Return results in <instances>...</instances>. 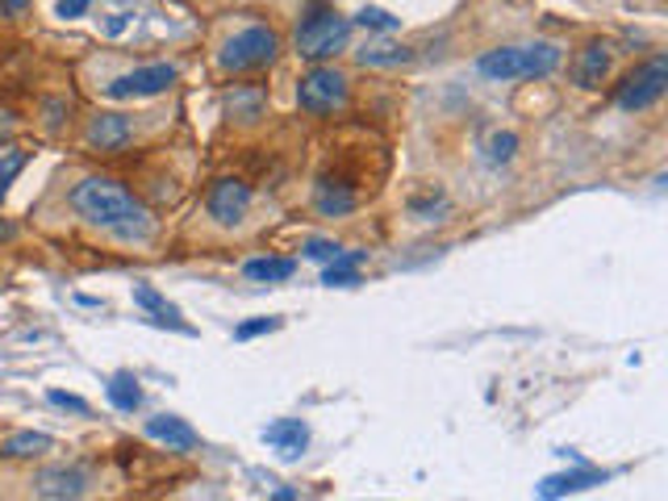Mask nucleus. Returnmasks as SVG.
I'll list each match as a JSON object with an SVG mask.
<instances>
[{"mask_svg": "<svg viewBox=\"0 0 668 501\" xmlns=\"http://www.w3.org/2000/svg\"><path fill=\"white\" fill-rule=\"evenodd\" d=\"M71 209L88 226L104 230L122 243H151L155 238V213L138 197H130L118 180H104V176L80 180L71 188Z\"/></svg>", "mask_w": 668, "mask_h": 501, "instance_id": "obj_1", "label": "nucleus"}, {"mask_svg": "<svg viewBox=\"0 0 668 501\" xmlns=\"http://www.w3.org/2000/svg\"><path fill=\"white\" fill-rule=\"evenodd\" d=\"M480 76L489 80H543L560 67V46L556 42H526V46H498L480 55Z\"/></svg>", "mask_w": 668, "mask_h": 501, "instance_id": "obj_2", "label": "nucleus"}, {"mask_svg": "<svg viewBox=\"0 0 668 501\" xmlns=\"http://www.w3.org/2000/svg\"><path fill=\"white\" fill-rule=\"evenodd\" d=\"M352 38V21L331 13V9H322V13H313L310 21H301V30H297V55L310 63H322V59H334L343 46Z\"/></svg>", "mask_w": 668, "mask_h": 501, "instance_id": "obj_3", "label": "nucleus"}, {"mask_svg": "<svg viewBox=\"0 0 668 501\" xmlns=\"http://www.w3.org/2000/svg\"><path fill=\"white\" fill-rule=\"evenodd\" d=\"M276 51H280L276 30H268V25H250V30L234 34V38L222 46L218 63H222L226 71H259V67H268V63L276 59Z\"/></svg>", "mask_w": 668, "mask_h": 501, "instance_id": "obj_4", "label": "nucleus"}, {"mask_svg": "<svg viewBox=\"0 0 668 501\" xmlns=\"http://www.w3.org/2000/svg\"><path fill=\"white\" fill-rule=\"evenodd\" d=\"M668 88V59L665 55H656V59H647L644 67H635L623 84H619V109L626 113H639V109H652V104L665 97Z\"/></svg>", "mask_w": 668, "mask_h": 501, "instance_id": "obj_5", "label": "nucleus"}, {"mask_svg": "<svg viewBox=\"0 0 668 501\" xmlns=\"http://www.w3.org/2000/svg\"><path fill=\"white\" fill-rule=\"evenodd\" d=\"M297 104L318 118L343 109L347 104V76L338 67H313L310 76H301V84H297Z\"/></svg>", "mask_w": 668, "mask_h": 501, "instance_id": "obj_6", "label": "nucleus"}, {"mask_svg": "<svg viewBox=\"0 0 668 501\" xmlns=\"http://www.w3.org/2000/svg\"><path fill=\"white\" fill-rule=\"evenodd\" d=\"M176 67L171 63H151V67H138V71H125L113 84H104V97L113 101H143V97H159L176 84Z\"/></svg>", "mask_w": 668, "mask_h": 501, "instance_id": "obj_7", "label": "nucleus"}, {"mask_svg": "<svg viewBox=\"0 0 668 501\" xmlns=\"http://www.w3.org/2000/svg\"><path fill=\"white\" fill-rule=\"evenodd\" d=\"M205 209L218 226H238L250 209V185L230 180V176L226 180H213V188H209L205 197Z\"/></svg>", "mask_w": 668, "mask_h": 501, "instance_id": "obj_8", "label": "nucleus"}, {"mask_svg": "<svg viewBox=\"0 0 668 501\" xmlns=\"http://www.w3.org/2000/svg\"><path fill=\"white\" fill-rule=\"evenodd\" d=\"M88 489V472L76 464H59V468H42L34 477V493L38 498H80Z\"/></svg>", "mask_w": 668, "mask_h": 501, "instance_id": "obj_9", "label": "nucleus"}, {"mask_svg": "<svg viewBox=\"0 0 668 501\" xmlns=\"http://www.w3.org/2000/svg\"><path fill=\"white\" fill-rule=\"evenodd\" d=\"M264 443L276 447L285 459H297L310 447V426H305L301 417H276V422L264 426Z\"/></svg>", "mask_w": 668, "mask_h": 501, "instance_id": "obj_10", "label": "nucleus"}, {"mask_svg": "<svg viewBox=\"0 0 668 501\" xmlns=\"http://www.w3.org/2000/svg\"><path fill=\"white\" fill-rule=\"evenodd\" d=\"M146 435L151 438H159V443H167L171 452H192L197 443H201V435L188 426L185 417H176V414H155V417H146Z\"/></svg>", "mask_w": 668, "mask_h": 501, "instance_id": "obj_11", "label": "nucleus"}, {"mask_svg": "<svg viewBox=\"0 0 668 501\" xmlns=\"http://www.w3.org/2000/svg\"><path fill=\"white\" fill-rule=\"evenodd\" d=\"M130 138H134V125L122 113H97L92 125H88V143L97 151H122Z\"/></svg>", "mask_w": 668, "mask_h": 501, "instance_id": "obj_12", "label": "nucleus"}, {"mask_svg": "<svg viewBox=\"0 0 668 501\" xmlns=\"http://www.w3.org/2000/svg\"><path fill=\"white\" fill-rule=\"evenodd\" d=\"M593 485H605V472L598 468H572V472H556V477H547L539 485V498H568V493H584V489H593Z\"/></svg>", "mask_w": 668, "mask_h": 501, "instance_id": "obj_13", "label": "nucleus"}, {"mask_svg": "<svg viewBox=\"0 0 668 501\" xmlns=\"http://www.w3.org/2000/svg\"><path fill=\"white\" fill-rule=\"evenodd\" d=\"M359 264H364V250H338L331 264L322 268V285L352 289V285H359Z\"/></svg>", "mask_w": 668, "mask_h": 501, "instance_id": "obj_14", "label": "nucleus"}, {"mask_svg": "<svg viewBox=\"0 0 668 501\" xmlns=\"http://www.w3.org/2000/svg\"><path fill=\"white\" fill-rule=\"evenodd\" d=\"M134 305L151 313L155 322H167V326H176V331L192 334V331L185 326V322H180V310H176V305H171L167 297H159V292L151 289V285H134Z\"/></svg>", "mask_w": 668, "mask_h": 501, "instance_id": "obj_15", "label": "nucleus"}, {"mask_svg": "<svg viewBox=\"0 0 668 501\" xmlns=\"http://www.w3.org/2000/svg\"><path fill=\"white\" fill-rule=\"evenodd\" d=\"M55 447V438L42 435V431H13V435L0 443V456L4 459H34L42 452H51Z\"/></svg>", "mask_w": 668, "mask_h": 501, "instance_id": "obj_16", "label": "nucleus"}, {"mask_svg": "<svg viewBox=\"0 0 668 501\" xmlns=\"http://www.w3.org/2000/svg\"><path fill=\"white\" fill-rule=\"evenodd\" d=\"M297 264L292 259H280V255H264V259H247L243 264V276L255 280V285H280V280H292Z\"/></svg>", "mask_w": 668, "mask_h": 501, "instance_id": "obj_17", "label": "nucleus"}, {"mask_svg": "<svg viewBox=\"0 0 668 501\" xmlns=\"http://www.w3.org/2000/svg\"><path fill=\"white\" fill-rule=\"evenodd\" d=\"M355 188L343 185V180H322V188H318V209L322 213H331V218H343V213H352L355 209Z\"/></svg>", "mask_w": 668, "mask_h": 501, "instance_id": "obj_18", "label": "nucleus"}, {"mask_svg": "<svg viewBox=\"0 0 668 501\" xmlns=\"http://www.w3.org/2000/svg\"><path fill=\"white\" fill-rule=\"evenodd\" d=\"M104 393H109V401H113V410H122V414H134V410L143 405V389H138V380H134L130 372L109 376Z\"/></svg>", "mask_w": 668, "mask_h": 501, "instance_id": "obj_19", "label": "nucleus"}, {"mask_svg": "<svg viewBox=\"0 0 668 501\" xmlns=\"http://www.w3.org/2000/svg\"><path fill=\"white\" fill-rule=\"evenodd\" d=\"M605 71H610V55H605V46L602 42H589L581 63H577V84H581V88H598V84L605 80Z\"/></svg>", "mask_w": 668, "mask_h": 501, "instance_id": "obj_20", "label": "nucleus"}, {"mask_svg": "<svg viewBox=\"0 0 668 501\" xmlns=\"http://www.w3.org/2000/svg\"><path fill=\"white\" fill-rule=\"evenodd\" d=\"M359 63L364 67H401V63H410V51L397 46V42H376V46L359 51Z\"/></svg>", "mask_w": 668, "mask_h": 501, "instance_id": "obj_21", "label": "nucleus"}, {"mask_svg": "<svg viewBox=\"0 0 668 501\" xmlns=\"http://www.w3.org/2000/svg\"><path fill=\"white\" fill-rule=\"evenodd\" d=\"M25 164H30V155L18 151V146H4V151H0V201L9 197V188H13V180L25 171Z\"/></svg>", "mask_w": 668, "mask_h": 501, "instance_id": "obj_22", "label": "nucleus"}, {"mask_svg": "<svg viewBox=\"0 0 668 501\" xmlns=\"http://www.w3.org/2000/svg\"><path fill=\"white\" fill-rule=\"evenodd\" d=\"M230 109H234L243 122H255V118L264 113V97H259V92H234V97H230Z\"/></svg>", "mask_w": 668, "mask_h": 501, "instance_id": "obj_23", "label": "nucleus"}, {"mask_svg": "<svg viewBox=\"0 0 668 501\" xmlns=\"http://www.w3.org/2000/svg\"><path fill=\"white\" fill-rule=\"evenodd\" d=\"M359 25H364V30H380V34H389V30H397V18L393 13H385V9H372V4H368V9H359Z\"/></svg>", "mask_w": 668, "mask_h": 501, "instance_id": "obj_24", "label": "nucleus"}, {"mask_svg": "<svg viewBox=\"0 0 668 501\" xmlns=\"http://www.w3.org/2000/svg\"><path fill=\"white\" fill-rule=\"evenodd\" d=\"M285 322L280 318H255V322H243L238 331H234V338L238 343H247V338H259V334H271V331H280Z\"/></svg>", "mask_w": 668, "mask_h": 501, "instance_id": "obj_25", "label": "nucleus"}, {"mask_svg": "<svg viewBox=\"0 0 668 501\" xmlns=\"http://www.w3.org/2000/svg\"><path fill=\"white\" fill-rule=\"evenodd\" d=\"M46 401H51V405H59V410H71V414H88V410H92L84 397L63 393V389H51V393H46Z\"/></svg>", "mask_w": 668, "mask_h": 501, "instance_id": "obj_26", "label": "nucleus"}, {"mask_svg": "<svg viewBox=\"0 0 668 501\" xmlns=\"http://www.w3.org/2000/svg\"><path fill=\"white\" fill-rule=\"evenodd\" d=\"M338 250H343V247H338L334 238H310V243H305V255H310V259H318V264H331Z\"/></svg>", "mask_w": 668, "mask_h": 501, "instance_id": "obj_27", "label": "nucleus"}, {"mask_svg": "<svg viewBox=\"0 0 668 501\" xmlns=\"http://www.w3.org/2000/svg\"><path fill=\"white\" fill-rule=\"evenodd\" d=\"M514 146H519V138H514V134H493V143H489V155H493V159H510V155H514Z\"/></svg>", "mask_w": 668, "mask_h": 501, "instance_id": "obj_28", "label": "nucleus"}, {"mask_svg": "<svg viewBox=\"0 0 668 501\" xmlns=\"http://www.w3.org/2000/svg\"><path fill=\"white\" fill-rule=\"evenodd\" d=\"M88 4H92V0H59V18H67V21L84 18V13H88Z\"/></svg>", "mask_w": 668, "mask_h": 501, "instance_id": "obj_29", "label": "nucleus"}, {"mask_svg": "<svg viewBox=\"0 0 668 501\" xmlns=\"http://www.w3.org/2000/svg\"><path fill=\"white\" fill-rule=\"evenodd\" d=\"M25 4H30V0H0L4 13H25Z\"/></svg>", "mask_w": 668, "mask_h": 501, "instance_id": "obj_30", "label": "nucleus"}, {"mask_svg": "<svg viewBox=\"0 0 668 501\" xmlns=\"http://www.w3.org/2000/svg\"><path fill=\"white\" fill-rule=\"evenodd\" d=\"M9 134V113H0V138Z\"/></svg>", "mask_w": 668, "mask_h": 501, "instance_id": "obj_31", "label": "nucleus"}]
</instances>
